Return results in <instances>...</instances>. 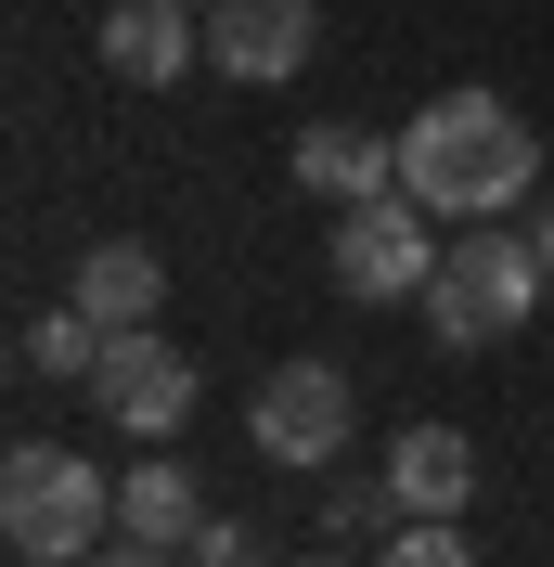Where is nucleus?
<instances>
[{
    "label": "nucleus",
    "mask_w": 554,
    "mask_h": 567,
    "mask_svg": "<svg viewBox=\"0 0 554 567\" xmlns=\"http://www.w3.org/2000/svg\"><path fill=\"white\" fill-rule=\"evenodd\" d=\"M529 181H542V130H529L503 91H439V104L400 130V194L439 219H516Z\"/></svg>",
    "instance_id": "obj_1"
},
{
    "label": "nucleus",
    "mask_w": 554,
    "mask_h": 567,
    "mask_svg": "<svg viewBox=\"0 0 554 567\" xmlns=\"http://www.w3.org/2000/svg\"><path fill=\"white\" fill-rule=\"evenodd\" d=\"M542 246H529V233H503V219H464V233H451L439 246V284H425V336H439V349H503V336H516L529 310H542Z\"/></svg>",
    "instance_id": "obj_2"
},
{
    "label": "nucleus",
    "mask_w": 554,
    "mask_h": 567,
    "mask_svg": "<svg viewBox=\"0 0 554 567\" xmlns=\"http://www.w3.org/2000/svg\"><path fill=\"white\" fill-rule=\"evenodd\" d=\"M116 529V477L91 452H65V439H27V452L0 464V542L27 567H78V542Z\"/></svg>",
    "instance_id": "obj_3"
},
{
    "label": "nucleus",
    "mask_w": 554,
    "mask_h": 567,
    "mask_svg": "<svg viewBox=\"0 0 554 567\" xmlns=\"http://www.w3.org/2000/svg\"><path fill=\"white\" fill-rule=\"evenodd\" d=\"M425 219H439V207H413L400 181H387V194H361V207H336V246H322L336 297H361V310L425 297V284H439V246H451V233H425Z\"/></svg>",
    "instance_id": "obj_4"
},
{
    "label": "nucleus",
    "mask_w": 554,
    "mask_h": 567,
    "mask_svg": "<svg viewBox=\"0 0 554 567\" xmlns=\"http://www.w3.org/2000/svg\"><path fill=\"white\" fill-rule=\"evenodd\" d=\"M91 400H104L116 439H181V425H194V361H181L155 322H116L104 361H91Z\"/></svg>",
    "instance_id": "obj_5"
},
{
    "label": "nucleus",
    "mask_w": 554,
    "mask_h": 567,
    "mask_svg": "<svg viewBox=\"0 0 554 567\" xmlns=\"http://www.w3.org/2000/svg\"><path fill=\"white\" fill-rule=\"evenodd\" d=\"M348 374L336 361H284V374H258V413H245V439L271 464H336V439H348Z\"/></svg>",
    "instance_id": "obj_6"
},
{
    "label": "nucleus",
    "mask_w": 554,
    "mask_h": 567,
    "mask_svg": "<svg viewBox=\"0 0 554 567\" xmlns=\"http://www.w3.org/2000/svg\"><path fill=\"white\" fill-rule=\"evenodd\" d=\"M322 52L310 0H207V65L219 78H297Z\"/></svg>",
    "instance_id": "obj_7"
},
{
    "label": "nucleus",
    "mask_w": 554,
    "mask_h": 567,
    "mask_svg": "<svg viewBox=\"0 0 554 567\" xmlns=\"http://www.w3.org/2000/svg\"><path fill=\"white\" fill-rule=\"evenodd\" d=\"M91 39H104V65L130 78V91H168V78L207 52V13H194V0H116Z\"/></svg>",
    "instance_id": "obj_8"
},
{
    "label": "nucleus",
    "mask_w": 554,
    "mask_h": 567,
    "mask_svg": "<svg viewBox=\"0 0 554 567\" xmlns=\"http://www.w3.org/2000/svg\"><path fill=\"white\" fill-rule=\"evenodd\" d=\"M387 491H400V516H451V503L478 491L464 425H400V439H387Z\"/></svg>",
    "instance_id": "obj_9"
},
{
    "label": "nucleus",
    "mask_w": 554,
    "mask_h": 567,
    "mask_svg": "<svg viewBox=\"0 0 554 567\" xmlns=\"http://www.w3.org/2000/svg\"><path fill=\"white\" fill-rule=\"evenodd\" d=\"M297 181H310L322 207H361V194H387V181H400V142L322 116V130H297Z\"/></svg>",
    "instance_id": "obj_10"
},
{
    "label": "nucleus",
    "mask_w": 554,
    "mask_h": 567,
    "mask_svg": "<svg viewBox=\"0 0 554 567\" xmlns=\"http://www.w3.org/2000/svg\"><path fill=\"white\" fill-rule=\"evenodd\" d=\"M116 529H130V542H155V555H168V542H194V529H207V503H194V464H181V452H142L130 477H116Z\"/></svg>",
    "instance_id": "obj_11"
},
{
    "label": "nucleus",
    "mask_w": 554,
    "mask_h": 567,
    "mask_svg": "<svg viewBox=\"0 0 554 567\" xmlns=\"http://www.w3.org/2000/svg\"><path fill=\"white\" fill-rule=\"evenodd\" d=\"M155 297H168L155 246H78V284H65V310H91V322L116 336V322H155Z\"/></svg>",
    "instance_id": "obj_12"
},
{
    "label": "nucleus",
    "mask_w": 554,
    "mask_h": 567,
    "mask_svg": "<svg viewBox=\"0 0 554 567\" xmlns=\"http://www.w3.org/2000/svg\"><path fill=\"white\" fill-rule=\"evenodd\" d=\"M13 361H27V374H78V388H91V361H104V322H91V310H39L27 336H13Z\"/></svg>",
    "instance_id": "obj_13"
},
{
    "label": "nucleus",
    "mask_w": 554,
    "mask_h": 567,
    "mask_svg": "<svg viewBox=\"0 0 554 567\" xmlns=\"http://www.w3.org/2000/svg\"><path fill=\"white\" fill-rule=\"evenodd\" d=\"M375 567H478V542L451 529V516H413V529H387V555Z\"/></svg>",
    "instance_id": "obj_14"
},
{
    "label": "nucleus",
    "mask_w": 554,
    "mask_h": 567,
    "mask_svg": "<svg viewBox=\"0 0 554 567\" xmlns=\"http://www.w3.org/2000/svg\"><path fill=\"white\" fill-rule=\"evenodd\" d=\"M387 503H400L387 477H336V491H322V529H336V542H361V529H387Z\"/></svg>",
    "instance_id": "obj_15"
},
{
    "label": "nucleus",
    "mask_w": 554,
    "mask_h": 567,
    "mask_svg": "<svg viewBox=\"0 0 554 567\" xmlns=\"http://www.w3.org/2000/svg\"><path fill=\"white\" fill-rule=\"evenodd\" d=\"M194 567H258V529H233V516H207V529H194Z\"/></svg>",
    "instance_id": "obj_16"
},
{
    "label": "nucleus",
    "mask_w": 554,
    "mask_h": 567,
    "mask_svg": "<svg viewBox=\"0 0 554 567\" xmlns=\"http://www.w3.org/2000/svg\"><path fill=\"white\" fill-rule=\"evenodd\" d=\"M78 567H168L155 542H104V555H78Z\"/></svg>",
    "instance_id": "obj_17"
},
{
    "label": "nucleus",
    "mask_w": 554,
    "mask_h": 567,
    "mask_svg": "<svg viewBox=\"0 0 554 567\" xmlns=\"http://www.w3.org/2000/svg\"><path fill=\"white\" fill-rule=\"evenodd\" d=\"M529 246H542V271H554V207H542V219H529Z\"/></svg>",
    "instance_id": "obj_18"
},
{
    "label": "nucleus",
    "mask_w": 554,
    "mask_h": 567,
    "mask_svg": "<svg viewBox=\"0 0 554 567\" xmlns=\"http://www.w3.org/2000/svg\"><path fill=\"white\" fill-rule=\"evenodd\" d=\"M297 567H348V555H297Z\"/></svg>",
    "instance_id": "obj_19"
},
{
    "label": "nucleus",
    "mask_w": 554,
    "mask_h": 567,
    "mask_svg": "<svg viewBox=\"0 0 554 567\" xmlns=\"http://www.w3.org/2000/svg\"><path fill=\"white\" fill-rule=\"evenodd\" d=\"M194 13H207V0H194Z\"/></svg>",
    "instance_id": "obj_20"
}]
</instances>
